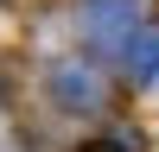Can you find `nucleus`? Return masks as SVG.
I'll return each mask as SVG.
<instances>
[{
  "label": "nucleus",
  "instance_id": "obj_1",
  "mask_svg": "<svg viewBox=\"0 0 159 152\" xmlns=\"http://www.w3.org/2000/svg\"><path fill=\"white\" fill-rule=\"evenodd\" d=\"M51 89H57V101H70V108H96L102 101V82L83 63H57V70H51Z\"/></svg>",
  "mask_w": 159,
  "mask_h": 152
},
{
  "label": "nucleus",
  "instance_id": "obj_3",
  "mask_svg": "<svg viewBox=\"0 0 159 152\" xmlns=\"http://www.w3.org/2000/svg\"><path fill=\"white\" fill-rule=\"evenodd\" d=\"M159 57V44H134V76H147V63Z\"/></svg>",
  "mask_w": 159,
  "mask_h": 152
},
{
  "label": "nucleus",
  "instance_id": "obj_2",
  "mask_svg": "<svg viewBox=\"0 0 159 152\" xmlns=\"http://www.w3.org/2000/svg\"><path fill=\"white\" fill-rule=\"evenodd\" d=\"M121 13H127V0H89V38L108 44V38L121 32Z\"/></svg>",
  "mask_w": 159,
  "mask_h": 152
}]
</instances>
